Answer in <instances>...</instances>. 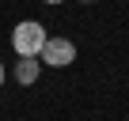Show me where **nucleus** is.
Segmentation results:
<instances>
[{
  "instance_id": "nucleus-1",
  "label": "nucleus",
  "mask_w": 129,
  "mask_h": 121,
  "mask_svg": "<svg viewBox=\"0 0 129 121\" xmlns=\"http://www.w3.org/2000/svg\"><path fill=\"white\" fill-rule=\"evenodd\" d=\"M46 27L38 23V19H23V23H15V30H12V49L19 53V57H38V49L46 45Z\"/></svg>"
},
{
  "instance_id": "nucleus-2",
  "label": "nucleus",
  "mask_w": 129,
  "mask_h": 121,
  "mask_svg": "<svg viewBox=\"0 0 129 121\" xmlns=\"http://www.w3.org/2000/svg\"><path fill=\"white\" fill-rule=\"evenodd\" d=\"M38 60L49 68H69L76 60V42L72 38H46V45L38 49Z\"/></svg>"
},
{
  "instance_id": "nucleus-3",
  "label": "nucleus",
  "mask_w": 129,
  "mask_h": 121,
  "mask_svg": "<svg viewBox=\"0 0 129 121\" xmlns=\"http://www.w3.org/2000/svg\"><path fill=\"white\" fill-rule=\"evenodd\" d=\"M38 76H42V60H38V57H19V65H15V83L30 87V83H38Z\"/></svg>"
},
{
  "instance_id": "nucleus-4",
  "label": "nucleus",
  "mask_w": 129,
  "mask_h": 121,
  "mask_svg": "<svg viewBox=\"0 0 129 121\" xmlns=\"http://www.w3.org/2000/svg\"><path fill=\"white\" fill-rule=\"evenodd\" d=\"M46 4H64V0H46Z\"/></svg>"
},
{
  "instance_id": "nucleus-5",
  "label": "nucleus",
  "mask_w": 129,
  "mask_h": 121,
  "mask_svg": "<svg viewBox=\"0 0 129 121\" xmlns=\"http://www.w3.org/2000/svg\"><path fill=\"white\" fill-rule=\"evenodd\" d=\"M0 83H4V65H0Z\"/></svg>"
},
{
  "instance_id": "nucleus-6",
  "label": "nucleus",
  "mask_w": 129,
  "mask_h": 121,
  "mask_svg": "<svg viewBox=\"0 0 129 121\" xmlns=\"http://www.w3.org/2000/svg\"><path fill=\"white\" fill-rule=\"evenodd\" d=\"M80 4H95V0H80Z\"/></svg>"
}]
</instances>
